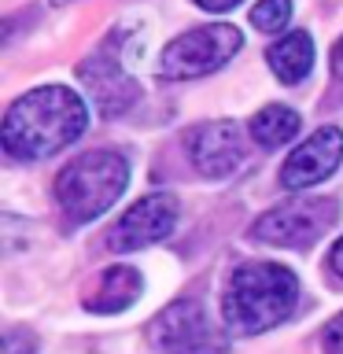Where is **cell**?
I'll return each instance as SVG.
<instances>
[{"instance_id": "obj_2", "label": "cell", "mask_w": 343, "mask_h": 354, "mask_svg": "<svg viewBox=\"0 0 343 354\" xmlns=\"http://www.w3.org/2000/svg\"><path fill=\"white\" fill-rule=\"evenodd\" d=\"M299 306V277L281 262H243L229 273L221 295V317L237 336H259L277 328Z\"/></svg>"}, {"instance_id": "obj_5", "label": "cell", "mask_w": 343, "mask_h": 354, "mask_svg": "<svg viewBox=\"0 0 343 354\" xmlns=\"http://www.w3.org/2000/svg\"><path fill=\"white\" fill-rule=\"evenodd\" d=\"M148 339L159 354H229V336L210 321L199 299L163 306L148 325Z\"/></svg>"}, {"instance_id": "obj_1", "label": "cell", "mask_w": 343, "mask_h": 354, "mask_svg": "<svg viewBox=\"0 0 343 354\" xmlns=\"http://www.w3.org/2000/svg\"><path fill=\"white\" fill-rule=\"evenodd\" d=\"M89 129V104L66 85H37L22 93L4 111L0 148L11 159L37 162L66 144H74Z\"/></svg>"}, {"instance_id": "obj_8", "label": "cell", "mask_w": 343, "mask_h": 354, "mask_svg": "<svg viewBox=\"0 0 343 354\" xmlns=\"http://www.w3.org/2000/svg\"><path fill=\"white\" fill-rule=\"evenodd\" d=\"M77 77L85 82L89 96H93V107L104 118H122L140 100V85L126 74L118 55H111V41L100 44L93 55H85L77 63Z\"/></svg>"}, {"instance_id": "obj_9", "label": "cell", "mask_w": 343, "mask_h": 354, "mask_svg": "<svg viewBox=\"0 0 343 354\" xmlns=\"http://www.w3.org/2000/svg\"><path fill=\"white\" fill-rule=\"evenodd\" d=\"M343 162V129L340 126H321L299 144L281 166V188L303 192V188L321 185L328 174H336Z\"/></svg>"}, {"instance_id": "obj_3", "label": "cell", "mask_w": 343, "mask_h": 354, "mask_svg": "<svg viewBox=\"0 0 343 354\" xmlns=\"http://www.w3.org/2000/svg\"><path fill=\"white\" fill-rule=\"evenodd\" d=\"M129 185V159L122 151H82L55 177V199L71 221H96L118 203Z\"/></svg>"}, {"instance_id": "obj_19", "label": "cell", "mask_w": 343, "mask_h": 354, "mask_svg": "<svg viewBox=\"0 0 343 354\" xmlns=\"http://www.w3.org/2000/svg\"><path fill=\"white\" fill-rule=\"evenodd\" d=\"M328 63H332V74H336L340 82H343V37H340L336 44H332V55H328Z\"/></svg>"}, {"instance_id": "obj_13", "label": "cell", "mask_w": 343, "mask_h": 354, "mask_svg": "<svg viewBox=\"0 0 343 354\" xmlns=\"http://www.w3.org/2000/svg\"><path fill=\"white\" fill-rule=\"evenodd\" d=\"M299 126H303V118H299L295 107H288V104H266L262 111H254V115H251L248 133H251V140L259 144V148L273 151V148L292 144Z\"/></svg>"}, {"instance_id": "obj_18", "label": "cell", "mask_w": 343, "mask_h": 354, "mask_svg": "<svg viewBox=\"0 0 343 354\" xmlns=\"http://www.w3.org/2000/svg\"><path fill=\"white\" fill-rule=\"evenodd\" d=\"M196 8H203V11H232L240 4V0H192Z\"/></svg>"}, {"instance_id": "obj_10", "label": "cell", "mask_w": 343, "mask_h": 354, "mask_svg": "<svg viewBox=\"0 0 343 354\" xmlns=\"http://www.w3.org/2000/svg\"><path fill=\"white\" fill-rule=\"evenodd\" d=\"M185 148H188V159H192L196 174L221 181V177L240 170V162H243V133H240L237 122H229V118L203 122V126H196L185 137Z\"/></svg>"}, {"instance_id": "obj_12", "label": "cell", "mask_w": 343, "mask_h": 354, "mask_svg": "<svg viewBox=\"0 0 343 354\" xmlns=\"http://www.w3.org/2000/svg\"><path fill=\"white\" fill-rule=\"evenodd\" d=\"M270 71L281 77L284 85H299L306 82V74L314 71V37L306 30H292L284 37H277L266 52Z\"/></svg>"}, {"instance_id": "obj_6", "label": "cell", "mask_w": 343, "mask_h": 354, "mask_svg": "<svg viewBox=\"0 0 343 354\" xmlns=\"http://www.w3.org/2000/svg\"><path fill=\"white\" fill-rule=\"evenodd\" d=\"M340 221L336 199H295V203H277L273 210H266L251 221L248 236L254 243H273V248H295L303 251L310 243H317L325 232Z\"/></svg>"}, {"instance_id": "obj_17", "label": "cell", "mask_w": 343, "mask_h": 354, "mask_svg": "<svg viewBox=\"0 0 343 354\" xmlns=\"http://www.w3.org/2000/svg\"><path fill=\"white\" fill-rule=\"evenodd\" d=\"M328 270L343 281V236H340L336 243H332V251H328Z\"/></svg>"}, {"instance_id": "obj_4", "label": "cell", "mask_w": 343, "mask_h": 354, "mask_svg": "<svg viewBox=\"0 0 343 354\" xmlns=\"http://www.w3.org/2000/svg\"><path fill=\"white\" fill-rule=\"evenodd\" d=\"M243 48V33L232 22H210V26H192L163 48L159 74L166 82H192V77L214 74L229 59H237Z\"/></svg>"}, {"instance_id": "obj_11", "label": "cell", "mask_w": 343, "mask_h": 354, "mask_svg": "<svg viewBox=\"0 0 343 354\" xmlns=\"http://www.w3.org/2000/svg\"><path fill=\"white\" fill-rule=\"evenodd\" d=\"M144 292V277L137 266H107L104 273L96 277V284L85 292L82 306L89 310V314H122V310H129L133 303L140 299Z\"/></svg>"}, {"instance_id": "obj_7", "label": "cell", "mask_w": 343, "mask_h": 354, "mask_svg": "<svg viewBox=\"0 0 343 354\" xmlns=\"http://www.w3.org/2000/svg\"><path fill=\"white\" fill-rule=\"evenodd\" d=\"M177 214H181V203H177L174 192H148L115 221V229L107 236V248L111 251H140L148 243H159L174 232Z\"/></svg>"}, {"instance_id": "obj_16", "label": "cell", "mask_w": 343, "mask_h": 354, "mask_svg": "<svg viewBox=\"0 0 343 354\" xmlns=\"http://www.w3.org/2000/svg\"><path fill=\"white\" fill-rule=\"evenodd\" d=\"M321 354H343V314H336L321 332Z\"/></svg>"}, {"instance_id": "obj_14", "label": "cell", "mask_w": 343, "mask_h": 354, "mask_svg": "<svg viewBox=\"0 0 343 354\" xmlns=\"http://www.w3.org/2000/svg\"><path fill=\"white\" fill-rule=\"evenodd\" d=\"M292 22V0H259L251 8V26L262 33H281Z\"/></svg>"}, {"instance_id": "obj_15", "label": "cell", "mask_w": 343, "mask_h": 354, "mask_svg": "<svg viewBox=\"0 0 343 354\" xmlns=\"http://www.w3.org/2000/svg\"><path fill=\"white\" fill-rule=\"evenodd\" d=\"M37 351V336L30 328H8L4 332V354H33Z\"/></svg>"}]
</instances>
